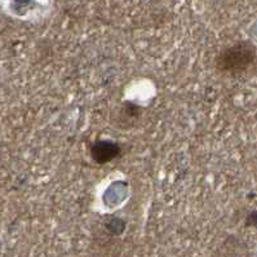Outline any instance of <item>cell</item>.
Here are the masks:
<instances>
[{
	"label": "cell",
	"instance_id": "2",
	"mask_svg": "<svg viewBox=\"0 0 257 257\" xmlns=\"http://www.w3.org/2000/svg\"><path fill=\"white\" fill-rule=\"evenodd\" d=\"M92 157L98 163H107L112 161L114 158L118 157L119 154V146L110 141H100V143L94 144L91 150Z\"/></svg>",
	"mask_w": 257,
	"mask_h": 257
},
{
	"label": "cell",
	"instance_id": "1",
	"mask_svg": "<svg viewBox=\"0 0 257 257\" xmlns=\"http://www.w3.org/2000/svg\"><path fill=\"white\" fill-rule=\"evenodd\" d=\"M254 60V48L251 43H238L218 55L217 66L221 71L238 74L248 69Z\"/></svg>",
	"mask_w": 257,
	"mask_h": 257
}]
</instances>
